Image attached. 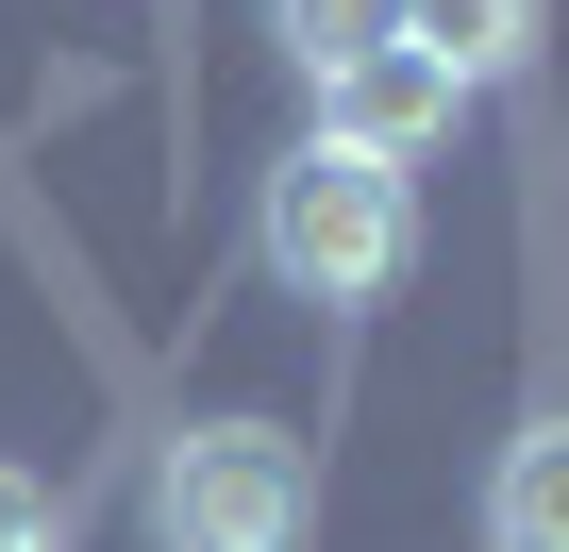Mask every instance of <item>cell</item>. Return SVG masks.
I'll use <instances>...</instances> for the list:
<instances>
[{
    "label": "cell",
    "instance_id": "obj_1",
    "mask_svg": "<svg viewBox=\"0 0 569 552\" xmlns=\"http://www.w3.org/2000/svg\"><path fill=\"white\" fill-rule=\"evenodd\" d=\"M251 251H268L284 302L369 319L402 268H419V184H402L386 151H352V134H302V151L268 168V201H251Z\"/></svg>",
    "mask_w": 569,
    "mask_h": 552
},
{
    "label": "cell",
    "instance_id": "obj_2",
    "mask_svg": "<svg viewBox=\"0 0 569 552\" xmlns=\"http://www.w3.org/2000/svg\"><path fill=\"white\" fill-rule=\"evenodd\" d=\"M319 535V452L284 419H184L151 452V552H302Z\"/></svg>",
    "mask_w": 569,
    "mask_h": 552
},
{
    "label": "cell",
    "instance_id": "obj_3",
    "mask_svg": "<svg viewBox=\"0 0 569 552\" xmlns=\"http://www.w3.org/2000/svg\"><path fill=\"white\" fill-rule=\"evenodd\" d=\"M452 118H469V84H452V68L419 51V34H386V51H352V68H336V118H319V134H352V151L419 168V151H436Z\"/></svg>",
    "mask_w": 569,
    "mask_h": 552
},
{
    "label": "cell",
    "instance_id": "obj_4",
    "mask_svg": "<svg viewBox=\"0 0 569 552\" xmlns=\"http://www.w3.org/2000/svg\"><path fill=\"white\" fill-rule=\"evenodd\" d=\"M486 552H569V402L502 435V469H486Z\"/></svg>",
    "mask_w": 569,
    "mask_h": 552
},
{
    "label": "cell",
    "instance_id": "obj_5",
    "mask_svg": "<svg viewBox=\"0 0 569 552\" xmlns=\"http://www.w3.org/2000/svg\"><path fill=\"white\" fill-rule=\"evenodd\" d=\"M402 34L452 68V84H519L552 51V0H402Z\"/></svg>",
    "mask_w": 569,
    "mask_h": 552
},
{
    "label": "cell",
    "instance_id": "obj_6",
    "mask_svg": "<svg viewBox=\"0 0 569 552\" xmlns=\"http://www.w3.org/2000/svg\"><path fill=\"white\" fill-rule=\"evenodd\" d=\"M268 34L302 51V84H336L352 51H386V34H402V0H268Z\"/></svg>",
    "mask_w": 569,
    "mask_h": 552
},
{
    "label": "cell",
    "instance_id": "obj_7",
    "mask_svg": "<svg viewBox=\"0 0 569 552\" xmlns=\"http://www.w3.org/2000/svg\"><path fill=\"white\" fill-rule=\"evenodd\" d=\"M0 552H68V502H51L34 469H0Z\"/></svg>",
    "mask_w": 569,
    "mask_h": 552
}]
</instances>
